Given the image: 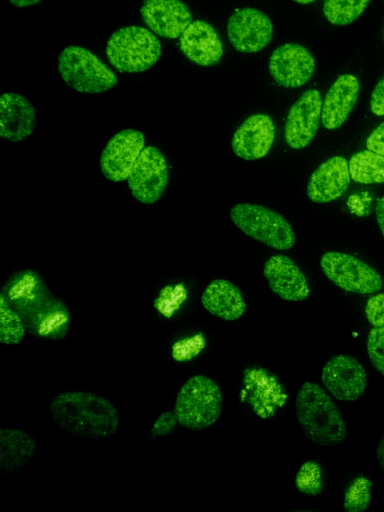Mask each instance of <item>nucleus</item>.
Here are the masks:
<instances>
[{
	"mask_svg": "<svg viewBox=\"0 0 384 512\" xmlns=\"http://www.w3.org/2000/svg\"><path fill=\"white\" fill-rule=\"evenodd\" d=\"M54 423L77 438H107L119 425V413L107 399L83 391L57 394L49 404Z\"/></svg>",
	"mask_w": 384,
	"mask_h": 512,
	"instance_id": "1",
	"label": "nucleus"
},
{
	"mask_svg": "<svg viewBox=\"0 0 384 512\" xmlns=\"http://www.w3.org/2000/svg\"><path fill=\"white\" fill-rule=\"evenodd\" d=\"M295 414L304 434L313 443L334 446L346 438L345 421L326 391L305 382L298 391Z\"/></svg>",
	"mask_w": 384,
	"mask_h": 512,
	"instance_id": "2",
	"label": "nucleus"
},
{
	"mask_svg": "<svg viewBox=\"0 0 384 512\" xmlns=\"http://www.w3.org/2000/svg\"><path fill=\"white\" fill-rule=\"evenodd\" d=\"M105 53L115 70L121 73H141L159 60L162 46L150 30L130 25L111 34Z\"/></svg>",
	"mask_w": 384,
	"mask_h": 512,
	"instance_id": "3",
	"label": "nucleus"
},
{
	"mask_svg": "<svg viewBox=\"0 0 384 512\" xmlns=\"http://www.w3.org/2000/svg\"><path fill=\"white\" fill-rule=\"evenodd\" d=\"M222 410V393L209 377L189 378L177 394L174 414L177 422L191 430H203L214 424Z\"/></svg>",
	"mask_w": 384,
	"mask_h": 512,
	"instance_id": "4",
	"label": "nucleus"
},
{
	"mask_svg": "<svg viewBox=\"0 0 384 512\" xmlns=\"http://www.w3.org/2000/svg\"><path fill=\"white\" fill-rule=\"evenodd\" d=\"M62 80L80 93L99 94L112 89L117 75L90 50L77 45L65 47L58 56Z\"/></svg>",
	"mask_w": 384,
	"mask_h": 512,
	"instance_id": "5",
	"label": "nucleus"
},
{
	"mask_svg": "<svg viewBox=\"0 0 384 512\" xmlns=\"http://www.w3.org/2000/svg\"><path fill=\"white\" fill-rule=\"evenodd\" d=\"M230 218L244 234L273 249L288 250L295 243L290 223L262 205L238 203L231 208Z\"/></svg>",
	"mask_w": 384,
	"mask_h": 512,
	"instance_id": "6",
	"label": "nucleus"
},
{
	"mask_svg": "<svg viewBox=\"0 0 384 512\" xmlns=\"http://www.w3.org/2000/svg\"><path fill=\"white\" fill-rule=\"evenodd\" d=\"M320 267L332 283L347 292L366 295L383 286L382 277L374 268L347 253L325 252Z\"/></svg>",
	"mask_w": 384,
	"mask_h": 512,
	"instance_id": "7",
	"label": "nucleus"
},
{
	"mask_svg": "<svg viewBox=\"0 0 384 512\" xmlns=\"http://www.w3.org/2000/svg\"><path fill=\"white\" fill-rule=\"evenodd\" d=\"M168 166L164 154L156 147H144L128 179L132 196L143 204H153L164 194L168 184Z\"/></svg>",
	"mask_w": 384,
	"mask_h": 512,
	"instance_id": "8",
	"label": "nucleus"
},
{
	"mask_svg": "<svg viewBox=\"0 0 384 512\" xmlns=\"http://www.w3.org/2000/svg\"><path fill=\"white\" fill-rule=\"evenodd\" d=\"M145 147V137L135 129H124L112 136L100 156L102 175L111 182L127 180Z\"/></svg>",
	"mask_w": 384,
	"mask_h": 512,
	"instance_id": "9",
	"label": "nucleus"
},
{
	"mask_svg": "<svg viewBox=\"0 0 384 512\" xmlns=\"http://www.w3.org/2000/svg\"><path fill=\"white\" fill-rule=\"evenodd\" d=\"M227 37L233 48L242 53L264 49L273 36V24L262 11L245 7L232 14L226 25Z\"/></svg>",
	"mask_w": 384,
	"mask_h": 512,
	"instance_id": "10",
	"label": "nucleus"
},
{
	"mask_svg": "<svg viewBox=\"0 0 384 512\" xmlns=\"http://www.w3.org/2000/svg\"><path fill=\"white\" fill-rule=\"evenodd\" d=\"M321 380L326 390L339 401H356L367 387L365 368L356 358L346 354L336 355L326 362Z\"/></svg>",
	"mask_w": 384,
	"mask_h": 512,
	"instance_id": "11",
	"label": "nucleus"
},
{
	"mask_svg": "<svg viewBox=\"0 0 384 512\" xmlns=\"http://www.w3.org/2000/svg\"><path fill=\"white\" fill-rule=\"evenodd\" d=\"M322 98L317 89L306 90L290 107L284 137L292 149H303L315 137L321 120Z\"/></svg>",
	"mask_w": 384,
	"mask_h": 512,
	"instance_id": "12",
	"label": "nucleus"
},
{
	"mask_svg": "<svg viewBox=\"0 0 384 512\" xmlns=\"http://www.w3.org/2000/svg\"><path fill=\"white\" fill-rule=\"evenodd\" d=\"M268 67L270 75L278 85L298 88L313 76L315 60L302 45L285 43L272 52Z\"/></svg>",
	"mask_w": 384,
	"mask_h": 512,
	"instance_id": "13",
	"label": "nucleus"
},
{
	"mask_svg": "<svg viewBox=\"0 0 384 512\" xmlns=\"http://www.w3.org/2000/svg\"><path fill=\"white\" fill-rule=\"evenodd\" d=\"M140 14L143 22L154 34L176 39L192 23V14L181 0H144Z\"/></svg>",
	"mask_w": 384,
	"mask_h": 512,
	"instance_id": "14",
	"label": "nucleus"
},
{
	"mask_svg": "<svg viewBox=\"0 0 384 512\" xmlns=\"http://www.w3.org/2000/svg\"><path fill=\"white\" fill-rule=\"evenodd\" d=\"M275 125L270 116L257 113L246 118L235 131L231 147L234 154L246 161L267 155L275 138Z\"/></svg>",
	"mask_w": 384,
	"mask_h": 512,
	"instance_id": "15",
	"label": "nucleus"
},
{
	"mask_svg": "<svg viewBox=\"0 0 384 512\" xmlns=\"http://www.w3.org/2000/svg\"><path fill=\"white\" fill-rule=\"evenodd\" d=\"M263 275L274 294L283 300L299 302L308 298L310 288L299 267L285 255H274L264 264Z\"/></svg>",
	"mask_w": 384,
	"mask_h": 512,
	"instance_id": "16",
	"label": "nucleus"
},
{
	"mask_svg": "<svg viewBox=\"0 0 384 512\" xmlns=\"http://www.w3.org/2000/svg\"><path fill=\"white\" fill-rule=\"evenodd\" d=\"M243 383L247 401L260 418H269L283 407L287 394L278 379L262 368L245 371Z\"/></svg>",
	"mask_w": 384,
	"mask_h": 512,
	"instance_id": "17",
	"label": "nucleus"
},
{
	"mask_svg": "<svg viewBox=\"0 0 384 512\" xmlns=\"http://www.w3.org/2000/svg\"><path fill=\"white\" fill-rule=\"evenodd\" d=\"M179 48L191 62L210 67L223 56V44L215 28L203 20H194L179 37Z\"/></svg>",
	"mask_w": 384,
	"mask_h": 512,
	"instance_id": "18",
	"label": "nucleus"
},
{
	"mask_svg": "<svg viewBox=\"0 0 384 512\" xmlns=\"http://www.w3.org/2000/svg\"><path fill=\"white\" fill-rule=\"evenodd\" d=\"M351 181L348 161L333 156L320 164L307 183V196L315 203L331 202L344 194Z\"/></svg>",
	"mask_w": 384,
	"mask_h": 512,
	"instance_id": "19",
	"label": "nucleus"
},
{
	"mask_svg": "<svg viewBox=\"0 0 384 512\" xmlns=\"http://www.w3.org/2000/svg\"><path fill=\"white\" fill-rule=\"evenodd\" d=\"M36 125L34 106L21 94L3 93L0 97V137L20 142L29 137Z\"/></svg>",
	"mask_w": 384,
	"mask_h": 512,
	"instance_id": "20",
	"label": "nucleus"
},
{
	"mask_svg": "<svg viewBox=\"0 0 384 512\" xmlns=\"http://www.w3.org/2000/svg\"><path fill=\"white\" fill-rule=\"evenodd\" d=\"M360 91L359 80L352 74L340 75L330 86L321 109V124L328 130L339 128L354 108Z\"/></svg>",
	"mask_w": 384,
	"mask_h": 512,
	"instance_id": "21",
	"label": "nucleus"
},
{
	"mask_svg": "<svg viewBox=\"0 0 384 512\" xmlns=\"http://www.w3.org/2000/svg\"><path fill=\"white\" fill-rule=\"evenodd\" d=\"M201 303L210 314L225 321L237 320L246 311L240 289L225 279L211 281L202 293Z\"/></svg>",
	"mask_w": 384,
	"mask_h": 512,
	"instance_id": "22",
	"label": "nucleus"
},
{
	"mask_svg": "<svg viewBox=\"0 0 384 512\" xmlns=\"http://www.w3.org/2000/svg\"><path fill=\"white\" fill-rule=\"evenodd\" d=\"M35 442L25 432L10 428L0 431V469L13 471L23 466L35 453Z\"/></svg>",
	"mask_w": 384,
	"mask_h": 512,
	"instance_id": "23",
	"label": "nucleus"
},
{
	"mask_svg": "<svg viewBox=\"0 0 384 512\" xmlns=\"http://www.w3.org/2000/svg\"><path fill=\"white\" fill-rule=\"evenodd\" d=\"M351 179L361 184L384 183V156L370 150L355 153L348 162Z\"/></svg>",
	"mask_w": 384,
	"mask_h": 512,
	"instance_id": "24",
	"label": "nucleus"
},
{
	"mask_svg": "<svg viewBox=\"0 0 384 512\" xmlns=\"http://www.w3.org/2000/svg\"><path fill=\"white\" fill-rule=\"evenodd\" d=\"M370 0H323V14L333 25L344 26L355 21Z\"/></svg>",
	"mask_w": 384,
	"mask_h": 512,
	"instance_id": "25",
	"label": "nucleus"
},
{
	"mask_svg": "<svg viewBox=\"0 0 384 512\" xmlns=\"http://www.w3.org/2000/svg\"><path fill=\"white\" fill-rule=\"evenodd\" d=\"M25 327L20 315L13 310L5 297L0 298V341L4 344H18L24 337Z\"/></svg>",
	"mask_w": 384,
	"mask_h": 512,
	"instance_id": "26",
	"label": "nucleus"
},
{
	"mask_svg": "<svg viewBox=\"0 0 384 512\" xmlns=\"http://www.w3.org/2000/svg\"><path fill=\"white\" fill-rule=\"evenodd\" d=\"M372 482L365 476L356 477L344 493L343 507L346 512H363L371 503Z\"/></svg>",
	"mask_w": 384,
	"mask_h": 512,
	"instance_id": "27",
	"label": "nucleus"
},
{
	"mask_svg": "<svg viewBox=\"0 0 384 512\" xmlns=\"http://www.w3.org/2000/svg\"><path fill=\"white\" fill-rule=\"evenodd\" d=\"M295 486L298 491L309 496L321 494L323 478L319 464L312 460L304 462L295 475Z\"/></svg>",
	"mask_w": 384,
	"mask_h": 512,
	"instance_id": "28",
	"label": "nucleus"
},
{
	"mask_svg": "<svg viewBox=\"0 0 384 512\" xmlns=\"http://www.w3.org/2000/svg\"><path fill=\"white\" fill-rule=\"evenodd\" d=\"M366 345L371 364L384 376V328H372L368 333Z\"/></svg>",
	"mask_w": 384,
	"mask_h": 512,
	"instance_id": "29",
	"label": "nucleus"
},
{
	"mask_svg": "<svg viewBox=\"0 0 384 512\" xmlns=\"http://www.w3.org/2000/svg\"><path fill=\"white\" fill-rule=\"evenodd\" d=\"M365 316L373 327L384 328V293L376 294L368 299Z\"/></svg>",
	"mask_w": 384,
	"mask_h": 512,
	"instance_id": "30",
	"label": "nucleus"
},
{
	"mask_svg": "<svg viewBox=\"0 0 384 512\" xmlns=\"http://www.w3.org/2000/svg\"><path fill=\"white\" fill-rule=\"evenodd\" d=\"M176 422L177 419L175 414L164 412L154 422L151 427V433L153 436L165 435L174 429Z\"/></svg>",
	"mask_w": 384,
	"mask_h": 512,
	"instance_id": "31",
	"label": "nucleus"
},
{
	"mask_svg": "<svg viewBox=\"0 0 384 512\" xmlns=\"http://www.w3.org/2000/svg\"><path fill=\"white\" fill-rule=\"evenodd\" d=\"M370 110L376 116H384V75L375 85L370 96Z\"/></svg>",
	"mask_w": 384,
	"mask_h": 512,
	"instance_id": "32",
	"label": "nucleus"
},
{
	"mask_svg": "<svg viewBox=\"0 0 384 512\" xmlns=\"http://www.w3.org/2000/svg\"><path fill=\"white\" fill-rule=\"evenodd\" d=\"M366 147L368 150L384 156V122L370 133L366 140Z\"/></svg>",
	"mask_w": 384,
	"mask_h": 512,
	"instance_id": "33",
	"label": "nucleus"
},
{
	"mask_svg": "<svg viewBox=\"0 0 384 512\" xmlns=\"http://www.w3.org/2000/svg\"><path fill=\"white\" fill-rule=\"evenodd\" d=\"M375 215L378 227L384 236V195L377 199Z\"/></svg>",
	"mask_w": 384,
	"mask_h": 512,
	"instance_id": "34",
	"label": "nucleus"
},
{
	"mask_svg": "<svg viewBox=\"0 0 384 512\" xmlns=\"http://www.w3.org/2000/svg\"><path fill=\"white\" fill-rule=\"evenodd\" d=\"M376 458L381 470L384 472V435L380 438L378 442L376 449Z\"/></svg>",
	"mask_w": 384,
	"mask_h": 512,
	"instance_id": "35",
	"label": "nucleus"
},
{
	"mask_svg": "<svg viewBox=\"0 0 384 512\" xmlns=\"http://www.w3.org/2000/svg\"><path fill=\"white\" fill-rule=\"evenodd\" d=\"M43 0H8L10 4L18 8H25L36 5Z\"/></svg>",
	"mask_w": 384,
	"mask_h": 512,
	"instance_id": "36",
	"label": "nucleus"
},
{
	"mask_svg": "<svg viewBox=\"0 0 384 512\" xmlns=\"http://www.w3.org/2000/svg\"><path fill=\"white\" fill-rule=\"evenodd\" d=\"M293 1H295L298 4L306 5V4L312 3V2H314L316 0H293Z\"/></svg>",
	"mask_w": 384,
	"mask_h": 512,
	"instance_id": "37",
	"label": "nucleus"
},
{
	"mask_svg": "<svg viewBox=\"0 0 384 512\" xmlns=\"http://www.w3.org/2000/svg\"><path fill=\"white\" fill-rule=\"evenodd\" d=\"M383 40H384V31H383Z\"/></svg>",
	"mask_w": 384,
	"mask_h": 512,
	"instance_id": "38",
	"label": "nucleus"
}]
</instances>
